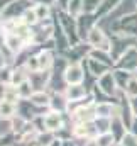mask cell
I'll return each instance as SVG.
<instances>
[{
  "label": "cell",
  "mask_w": 137,
  "mask_h": 146,
  "mask_svg": "<svg viewBox=\"0 0 137 146\" xmlns=\"http://www.w3.org/2000/svg\"><path fill=\"white\" fill-rule=\"evenodd\" d=\"M63 78L68 85H73V83H83L85 80V68L81 66V63L74 61L66 66V70L63 73Z\"/></svg>",
  "instance_id": "3957f363"
},
{
  "label": "cell",
  "mask_w": 137,
  "mask_h": 146,
  "mask_svg": "<svg viewBox=\"0 0 137 146\" xmlns=\"http://www.w3.org/2000/svg\"><path fill=\"white\" fill-rule=\"evenodd\" d=\"M115 146H124V145H122V143H117V145H115Z\"/></svg>",
  "instance_id": "484cf974"
},
{
  "label": "cell",
  "mask_w": 137,
  "mask_h": 146,
  "mask_svg": "<svg viewBox=\"0 0 137 146\" xmlns=\"http://www.w3.org/2000/svg\"><path fill=\"white\" fill-rule=\"evenodd\" d=\"M129 131H130L132 134H136V136H137V117L132 121V126H130V129H129Z\"/></svg>",
  "instance_id": "603a6c76"
},
{
  "label": "cell",
  "mask_w": 137,
  "mask_h": 146,
  "mask_svg": "<svg viewBox=\"0 0 137 146\" xmlns=\"http://www.w3.org/2000/svg\"><path fill=\"white\" fill-rule=\"evenodd\" d=\"M119 143H122L124 146H137V136L132 134L130 131H127V133L122 136V139H120Z\"/></svg>",
  "instance_id": "d6986e66"
},
{
  "label": "cell",
  "mask_w": 137,
  "mask_h": 146,
  "mask_svg": "<svg viewBox=\"0 0 137 146\" xmlns=\"http://www.w3.org/2000/svg\"><path fill=\"white\" fill-rule=\"evenodd\" d=\"M97 141L98 146H115L117 145V139L112 133H105V134H98L97 136Z\"/></svg>",
  "instance_id": "e0dca14e"
},
{
  "label": "cell",
  "mask_w": 137,
  "mask_h": 146,
  "mask_svg": "<svg viewBox=\"0 0 137 146\" xmlns=\"http://www.w3.org/2000/svg\"><path fill=\"white\" fill-rule=\"evenodd\" d=\"M29 82L34 88V92L37 90H44L49 82H51V72L49 70H37V72H31L29 73Z\"/></svg>",
  "instance_id": "8992f818"
},
{
  "label": "cell",
  "mask_w": 137,
  "mask_h": 146,
  "mask_svg": "<svg viewBox=\"0 0 137 146\" xmlns=\"http://www.w3.org/2000/svg\"><path fill=\"white\" fill-rule=\"evenodd\" d=\"M44 126H46V131L49 133H59L63 127H65V122H63V112H58V110H49L46 115H44Z\"/></svg>",
  "instance_id": "5b68a950"
},
{
  "label": "cell",
  "mask_w": 137,
  "mask_h": 146,
  "mask_svg": "<svg viewBox=\"0 0 137 146\" xmlns=\"http://www.w3.org/2000/svg\"><path fill=\"white\" fill-rule=\"evenodd\" d=\"M29 100H31V104L36 106L37 109H41V107H47V109H49V106H51V95H49L47 92H44V90L34 92Z\"/></svg>",
  "instance_id": "30bf717a"
},
{
  "label": "cell",
  "mask_w": 137,
  "mask_h": 146,
  "mask_svg": "<svg viewBox=\"0 0 137 146\" xmlns=\"http://www.w3.org/2000/svg\"><path fill=\"white\" fill-rule=\"evenodd\" d=\"M86 44L92 49H100V51H108V53L112 51V41L98 26L92 27L90 33L86 34Z\"/></svg>",
  "instance_id": "6da1fadb"
},
{
  "label": "cell",
  "mask_w": 137,
  "mask_h": 146,
  "mask_svg": "<svg viewBox=\"0 0 137 146\" xmlns=\"http://www.w3.org/2000/svg\"><path fill=\"white\" fill-rule=\"evenodd\" d=\"M97 88L102 92L105 97H112V95H115V92L119 90V87H117V82H115L113 73H112V72H107L105 75L98 76Z\"/></svg>",
  "instance_id": "277c9868"
},
{
  "label": "cell",
  "mask_w": 137,
  "mask_h": 146,
  "mask_svg": "<svg viewBox=\"0 0 137 146\" xmlns=\"http://www.w3.org/2000/svg\"><path fill=\"white\" fill-rule=\"evenodd\" d=\"M136 5H137V0H136Z\"/></svg>",
  "instance_id": "4316f807"
},
{
  "label": "cell",
  "mask_w": 137,
  "mask_h": 146,
  "mask_svg": "<svg viewBox=\"0 0 137 146\" xmlns=\"http://www.w3.org/2000/svg\"><path fill=\"white\" fill-rule=\"evenodd\" d=\"M129 106H130V110H132V114L137 117V97H132V99H129Z\"/></svg>",
  "instance_id": "ffe728a7"
},
{
  "label": "cell",
  "mask_w": 137,
  "mask_h": 146,
  "mask_svg": "<svg viewBox=\"0 0 137 146\" xmlns=\"http://www.w3.org/2000/svg\"><path fill=\"white\" fill-rule=\"evenodd\" d=\"M108 68H110V65L102 63V61L93 60V58L88 56V72L93 73L95 76H102V75H105V73L108 72Z\"/></svg>",
  "instance_id": "4fadbf2b"
},
{
  "label": "cell",
  "mask_w": 137,
  "mask_h": 146,
  "mask_svg": "<svg viewBox=\"0 0 137 146\" xmlns=\"http://www.w3.org/2000/svg\"><path fill=\"white\" fill-rule=\"evenodd\" d=\"M49 146H61V141H59V139H54V141H53Z\"/></svg>",
  "instance_id": "d4e9b609"
},
{
  "label": "cell",
  "mask_w": 137,
  "mask_h": 146,
  "mask_svg": "<svg viewBox=\"0 0 137 146\" xmlns=\"http://www.w3.org/2000/svg\"><path fill=\"white\" fill-rule=\"evenodd\" d=\"M117 68L124 70L129 73H137V46H130L127 48L117 60Z\"/></svg>",
  "instance_id": "7a4b0ae2"
},
{
  "label": "cell",
  "mask_w": 137,
  "mask_h": 146,
  "mask_svg": "<svg viewBox=\"0 0 137 146\" xmlns=\"http://www.w3.org/2000/svg\"><path fill=\"white\" fill-rule=\"evenodd\" d=\"M83 146H98V141H97V138H88V139H85Z\"/></svg>",
  "instance_id": "44dd1931"
},
{
  "label": "cell",
  "mask_w": 137,
  "mask_h": 146,
  "mask_svg": "<svg viewBox=\"0 0 137 146\" xmlns=\"http://www.w3.org/2000/svg\"><path fill=\"white\" fill-rule=\"evenodd\" d=\"M61 146H76V145H74V141H71V139H63V141H61Z\"/></svg>",
  "instance_id": "cb8c5ba5"
},
{
  "label": "cell",
  "mask_w": 137,
  "mask_h": 146,
  "mask_svg": "<svg viewBox=\"0 0 137 146\" xmlns=\"http://www.w3.org/2000/svg\"><path fill=\"white\" fill-rule=\"evenodd\" d=\"M125 95L129 97V99H132V97H137V76H132L130 80H129V83H127V87H125Z\"/></svg>",
  "instance_id": "ac0fdd59"
},
{
  "label": "cell",
  "mask_w": 137,
  "mask_h": 146,
  "mask_svg": "<svg viewBox=\"0 0 137 146\" xmlns=\"http://www.w3.org/2000/svg\"><path fill=\"white\" fill-rule=\"evenodd\" d=\"M95 114L97 117H108L113 119L115 115H119V107L108 100H102V102H95Z\"/></svg>",
  "instance_id": "9c48e42d"
},
{
  "label": "cell",
  "mask_w": 137,
  "mask_h": 146,
  "mask_svg": "<svg viewBox=\"0 0 137 146\" xmlns=\"http://www.w3.org/2000/svg\"><path fill=\"white\" fill-rule=\"evenodd\" d=\"M119 27L124 36H137V12L119 19Z\"/></svg>",
  "instance_id": "ba28073f"
},
{
  "label": "cell",
  "mask_w": 137,
  "mask_h": 146,
  "mask_svg": "<svg viewBox=\"0 0 137 146\" xmlns=\"http://www.w3.org/2000/svg\"><path fill=\"white\" fill-rule=\"evenodd\" d=\"M5 65H7V61H5V54H3V49L0 48V70L5 68Z\"/></svg>",
  "instance_id": "7402d4cb"
},
{
  "label": "cell",
  "mask_w": 137,
  "mask_h": 146,
  "mask_svg": "<svg viewBox=\"0 0 137 146\" xmlns=\"http://www.w3.org/2000/svg\"><path fill=\"white\" fill-rule=\"evenodd\" d=\"M27 80H29V70L26 66H19V68L12 70V76H10V83L12 85L19 87V85H22Z\"/></svg>",
  "instance_id": "7c38bea8"
},
{
  "label": "cell",
  "mask_w": 137,
  "mask_h": 146,
  "mask_svg": "<svg viewBox=\"0 0 137 146\" xmlns=\"http://www.w3.org/2000/svg\"><path fill=\"white\" fill-rule=\"evenodd\" d=\"M51 5H46V3H36L34 5V12L37 15L39 21H47L49 15H51Z\"/></svg>",
  "instance_id": "2e32d148"
},
{
  "label": "cell",
  "mask_w": 137,
  "mask_h": 146,
  "mask_svg": "<svg viewBox=\"0 0 137 146\" xmlns=\"http://www.w3.org/2000/svg\"><path fill=\"white\" fill-rule=\"evenodd\" d=\"M15 115H17V104L7 102V100H0V119L12 121Z\"/></svg>",
  "instance_id": "8fae6325"
},
{
  "label": "cell",
  "mask_w": 137,
  "mask_h": 146,
  "mask_svg": "<svg viewBox=\"0 0 137 146\" xmlns=\"http://www.w3.org/2000/svg\"><path fill=\"white\" fill-rule=\"evenodd\" d=\"M37 56V63H39V70H51L54 60H53V53L47 49H42L41 53L36 54Z\"/></svg>",
  "instance_id": "5bb4252c"
},
{
  "label": "cell",
  "mask_w": 137,
  "mask_h": 146,
  "mask_svg": "<svg viewBox=\"0 0 137 146\" xmlns=\"http://www.w3.org/2000/svg\"><path fill=\"white\" fill-rule=\"evenodd\" d=\"M63 95L66 97L69 104L74 102H81L86 97V88L83 83H73V85H66V88L63 90Z\"/></svg>",
  "instance_id": "52a82bcc"
},
{
  "label": "cell",
  "mask_w": 137,
  "mask_h": 146,
  "mask_svg": "<svg viewBox=\"0 0 137 146\" xmlns=\"http://www.w3.org/2000/svg\"><path fill=\"white\" fill-rule=\"evenodd\" d=\"M95 127L98 131V134H105V133H110L112 129V119L108 117H95Z\"/></svg>",
  "instance_id": "9a60e30c"
}]
</instances>
